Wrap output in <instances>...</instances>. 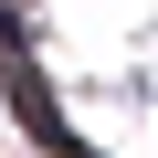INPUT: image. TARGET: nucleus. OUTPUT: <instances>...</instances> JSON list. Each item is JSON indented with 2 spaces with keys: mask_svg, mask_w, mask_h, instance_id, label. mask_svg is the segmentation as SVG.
Here are the masks:
<instances>
[{
  "mask_svg": "<svg viewBox=\"0 0 158 158\" xmlns=\"http://www.w3.org/2000/svg\"><path fill=\"white\" fill-rule=\"evenodd\" d=\"M0 85H11V116L53 148V158H85V137L63 127V106H53V85H42V63L21 53V32H11V11H0Z\"/></svg>",
  "mask_w": 158,
  "mask_h": 158,
  "instance_id": "f257e3e1",
  "label": "nucleus"
}]
</instances>
